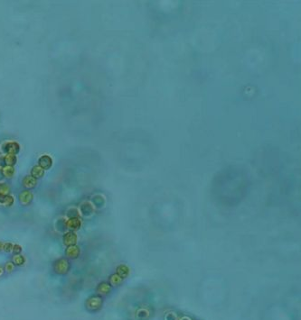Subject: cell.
Masks as SVG:
<instances>
[{
  "label": "cell",
  "mask_w": 301,
  "mask_h": 320,
  "mask_svg": "<svg viewBox=\"0 0 301 320\" xmlns=\"http://www.w3.org/2000/svg\"><path fill=\"white\" fill-rule=\"evenodd\" d=\"M71 269V263L68 259L61 258L56 260L53 264V270L58 275H65L69 272Z\"/></svg>",
  "instance_id": "6da1fadb"
},
{
  "label": "cell",
  "mask_w": 301,
  "mask_h": 320,
  "mask_svg": "<svg viewBox=\"0 0 301 320\" xmlns=\"http://www.w3.org/2000/svg\"><path fill=\"white\" fill-rule=\"evenodd\" d=\"M20 151V145L16 142H7L2 145V152L6 154L16 155Z\"/></svg>",
  "instance_id": "7a4b0ae2"
},
{
  "label": "cell",
  "mask_w": 301,
  "mask_h": 320,
  "mask_svg": "<svg viewBox=\"0 0 301 320\" xmlns=\"http://www.w3.org/2000/svg\"><path fill=\"white\" fill-rule=\"evenodd\" d=\"M77 240H78L77 234H75L74 232H72V231L66 232L64 234V236H63L64 244L65 246H67V247L68 246H71V245H75L77 243Z\"/></svg>",
  "instance_id": "3957f363"
},
{
  "label": "cell",
  "mask_w": 301,
  "mask_h": 320,
  "mask_svg": "<svg viewBox=\"0 0 301 320\" xmlns=\"http://www.w3.org/2000/svg\"><path fill=\"white\" fill-rule=\"evenodd\" d=\"M65 225H66V228L69 229L70 231H77L79 230L80 227H81V220L79 218H68L65 220Z\"/></svg>",
  "instance_id": "277c9868"
},
{
  "label": "cell",
  "mask_w": 301,
  "mask_h": 320,
  "mask_svg": "<svg viewBox=\"0 0 301 320\" xmlns=\"http://www.w3.org/2000/svg\"><path fill=\"white\" fill-rule=\"evenodd\" d=\"M18 199H19V202H20L21 205H23V206H28V205H30V203L33 201V199H34V195L32 194V192H30L29 190H24V191H22V192L19 194Z\"/></svg>",
  "instance_id": "5b68a950"
},
{
  "label": "cell",
  "mask_w": 301,
  "mask_h": 320,
  "mask_svg": "<svg viewBox=\"0 0 301 320\" xmlns=\"http://www.w3.org/2000/svg\"><path fill=\"white\" fill-rule=\"evenodd\" d=\"M80 249L78 245H71L68 246L65 250V255L68 259H77L80 256Z\"/></svg>",
  "instance_id": "8992f818"
},
{
  "label": "cell",
  "mask_w": 301,
  "mask_h": 320,
  "mask_svg": "<svg viewBox=\"0 0 301 320\" xmlns=\"http://www.w3.org/2000/svg\"><path fill=\"white\" fill-rule=\"evenodd\" d=\"M38 166H40L43 170H49L53 166V159L49 155H43L38 160Z\"/></svg>",
  "instance_id": "52a82bcc"
},
{
  "label": "cell",
  "mask_w": 301,
  "mask_h": 320,
  "mask_svg": "<svg viewBox=\"0 0 301 320\" xmlns=\"http://www.w3.org/2000/svg\"><path fill=\"white\" fill-rule=\"evenodd\" d=\"M101 300L98 297L90 298L86 302V306L89 310H95L101 306Z\"/></svg>",
  "instance_id": "ba28073f"
},
{
  "label": "cell",
  "mask_w": 301,
  "mask_h": 320,
  "mask_svg": "<svg viewBox=\"0 0 301 320\" xmlns=\"http://www.w3.org/2000/svg\"><path fill=\"white\" fill-rule=\"evenodd\" d=\"M36 185H37V180L32 176H25L23 179V186L25 188L31 189V188H34Z\"/></svg>",
  "instance_id": "9c48e42d"
},
{
  "label": "cell",
  "mask_w": 301,
  "mask_h": 320,
  "mask_svg": "<svg viewBox=\"0 0 301 320\" xmlns=\"http://www.w3.org/2000/svg\"><path fill=\"white\" fill-rule=\"evenodd\" d=\"M44 175V170H43L40 166L38 165H35L34 166L32 169V172H31V176L34 177V179L38 180V179H41L43 178Z\"/></svg>",
  "instance_id": "30bf717a"
},
{
  "label": "cell",
  "mask_w": 301,
  "mask_h": 320,
  "mask_svg": "<svg viewBox=\"0 0 301 320\" xmlns=\"http://www.w3.org/2000/svg\"><path fill=\"white\" fill-rule=\"evenodd\" d=\"M12 262L15 264V266L24 265L25 262V258L22 254H14V256L12 257Z\"/></svg>",
  "instance_id": "8fae6325"
},
{
  "label": "cell",
  "mask_w": 301,
  "mask_h": 320,
  "mask_svg": "<svg viewBox=\"0 0 301 320\" xmlns=\"http://www.w3.org/2000/svg\"><path fill=\"white\" fill-rule=\"evenodd\" d=\"M2 173L7 178H12L15 174L14 166H5L4 168H2Z\"/></svg>",
  "instance_id": "7c38bea8"
},
{
  "label": "cell",
  "mask_w": 301,
  "mask_h": 320,
  "mask_svg": "<svg viewBox=\"0 0 301 320\" xmlns=\"http://www.w3.org/2000/svg\"><path fill=\"white\" fill-rule=\"evenodd\" d=\"M4 160H5L6 166H14L17 162V158L16 155H12V154H7L6 156H4Z\"/></svg>",
  "instance_id": "4fadbf2b"
},
{
  "label": "cell",
  "mask_w": 301,
  "mask_h": 320,
  "mask_svg": "<svg viewBox=\"0 0 301 320\" xmlns=\"http://www.w3.org/2000/svg\"><path fill=\"white\" fill-rule=\"evenodd\" d=\"M15 269H16V266H15V264H14L12 262H8L5 264V266H4V270H5V272H7L8 273L13 272L15 271Z\"/></svg>",
  "instance_id": "5bb4252c"
},
{
  "label": "cell",
  "mask_w": 301,
  "mask_h": 320,
  "mask_svg": "<svg viewBox=\"0 0 301 320\" xmlns=\"http://www.w3.org/2000/svg\"><path fill=\"white\" fill-rule=\"evenodd\" d=\"M12 249H13V244L11 242H5L3 244V249L2 250L4 251L5 252H11Z\"/></svg>",
  "instance_id": "9a60e30c"
},
{
  "label": "cell",
  "mask_w": 301,
  "mask_h": 320,
  "mask_svg": "<svg viewBox=\"0 0 301 320\" xmlns=\"http://www.w3.org/2000/svg\"><path fill=\"white\" fill-rule=\"evenodd\" d=\"M12 252L14 254H21L22 252V246L19 244H13V249Z\"/></svg>",
  "instance_id": "2e32d148"
},
{
  "label": "cell",
  "mask_w": 301,
  "mask_h": 320,
  "mask_svg": "<svg viewBox=\"0 0 301 320\" xmlns=\"http://www.w3.org/2000/svg\"><path fill=\"white\" fill-rule=\"evenodd\" d=\"M5 205L7 207H11L13 204H14V198L12 196L10 195H7L6 197V200H5Z\"/></svg>",
  "instance_id": "e0dca14e"
},
{
  "label": "cell",
  "mask_w": 301,
  "mask_h": 320,
  "mask_svg": "<svg viewBox=\"0 0 301 320\" xmlns=\"http://www.w3.org/2000/svg\"><path fill=\"white\" fill-rule=\"evenodd\" d=\"M8 193H9V188H8L7 185L1 184V185H0V194L8 195Z\"/></svg>",
  "instance_id": "ac0fdd59"
},
{
  "label": "cell",
  "mask_w": 301,
  "mask_h": 320,
  "mask_svg": "<svg viewBox=\"0 0 301 320\" xmlns=\"http://www.w3.org/2000/svg\"><path fill=\"white\" fill-rule=\"evenodd\" d=\"M98 291L99 292H101V293H104V292H106V291H108V289H109V288H108V286L105 284V283H101L99 287H98Z\"/></svg>",
  "instance_id": "d6986e66"
},
{
  "label": "cell",
  "mask_w": 301,
  "mask_h": 320,
  "mask_svg": "<svg viewBox=\"0 0 301 320\" xmlns=\"http://www.w3.org/2000/svg\"><path fill=\"white\" fill-rule=\"evenodd\" d=\"M6 197H7V195H3V194H0V204H4V203H5V200H6Z\"/></svg>",
  "instance_id": "ffe728a7"
},
{
  "label": "cell",
  "mask_w": 301,
  "mask_h": 320,
  "mask_svg": "<svg viewBox=\"0 0 301 320\" xmlns=\"http://www.w3.org/2000/svg\"><path fill=\"white\" fill-rule=\"evenodd\" d=\"M4 272H5V270H4V268L0 266V277H1V276L4 274Z\"/></svg>",
  "instance_id": "44dd1931"
},
{
  "label": "cell",
  "mask_w": 301,
  "mask_h": 320,
  "mask_svg": "<svg viewBox=\"0 0 301 320\" xmlns=\"http://www.w3.org/2000/svg\"><path fill=\"white\" fill-rule=\"evenodd\" d=\"M3 244H4V243H3V242L0 241V251L3 249Z\"/></svg>",
  "instance_id": "7402d4cb"
}]
</instances>
